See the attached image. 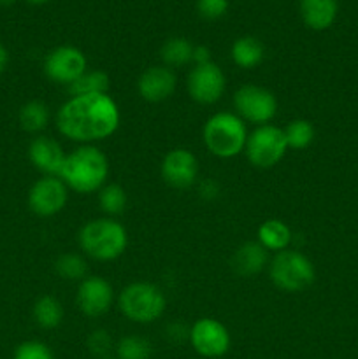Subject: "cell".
Returning a JSON list of instances; mask_svg holds the SVG:
<instances>
[{"mask_svg": "<svg viewBox=\"0 0 358 359\" xmlns=\"http://www.w3.org/2000/svg\"><path fill=\"white\" fill-rule=\"evenodd\" d=\"M207 62H213L211 60L209 48L207 46H195V49H193V63L195 65H202V63Z\"/></svg>", "mask_w": 358, "mask_h": 359, "instance_id": "836d02e7", "label": "cell"}, {"mask_svg": "<svg viewBox=\"0 0 358 359\" xmlns=\"http://www.w3.org/2000/svg\"><path fill=\"white\" fill-rule=\"evenodd\" d=\"M269 277L277 290L284 293H300L314 283L316 270L304 252L286 249L272 256L269 262Z\"/></svg>", "mask_w": 358, "mask_h": 359, "instance_id": "8992f818", "label": "cell"}, {"mask_svg": "<svg viewBox=\"0 0 358 359\" xmlns=\"http://www.w3.org/2000/svg\"><path fill=\"white\" fill-rule=\"evenodd\" d=\"M290 149L284 130L272 125H260L249 132L244 153L249 163L256 168H272L284 158Z\"/></svg>", "mask_w": 358, "mask_h": 359, "instance_id": "52a82bcc", "label": "cell"}, {"mask_svg": "<svg viewBox=\"0 0 358 359\" xmlns=\"http://www.w3.org/2000/svg\"><path fill=\"white\" fill-rule=\"evenodd\" d=\"M55 121L65 139L86 146L109 139L118 130L121 116L109 93L77 95L63 102Z\"/></svg>", "mask_w": 358, "mask_h": 359, "instance_id": "6da1fadb", "label": "cell"}, {"mask_svg": "<svg viewBox=\"0 0 358 359\" xmlns=\"http://www.w3.org/2000/svg\"><path fill=\"white\" fill-rule=\"evenodd\" d=\"M197 11L204 20H220L227 14L228 0H199L197 2Z\"/></svg>", "mask_w": 358, "mask_h": 359, "instance_id": "4dcf8cb0", "label": "cell"}, {"mask_svg": "<svg viewBox=\"0 0 358 359\" xmlns=\"http://www.w3.org/2000/svg\"><path fill=\"white\" fill-rule=\"evenodd\" d=\"M49 119H51L49 107L41 100L27 102L18 114L20 126L28 133H41L49 125Z\"/></svg>", "mask_w": 358, "mask_h": 359, "instance_id": "44dd1931", "label": "cell"}, {"mask_svg": "<svg viewBox=\"0 0 358 359\" xmlns=\"http://www.w3.org/2000/svg\"><path fill=\"white\" fill-rule=\"evenodd\" d=\"M109 160L93 144L79 146L67 154L58 177L67 188L81 195L98 193L109 179Z\"/></svg>", "mask_w": 358, "mask_h": 359, "instance_id": "7a4b0ae2", "label": "cell"}, {"mask_svg": "<svg viewBox=\"0 0 358 359\" xmlns=\"http://www.w3.org/2000/svg\"><path fill=\"white\" fill-rule=\"evenodd\" d=\"M67 202H69V188L58 175H42L28 191V207L35 216H56L65 209Z\"/></svg>", "mask_w": 358, "mask_h": 359, "instance_id": "9c48e42d", "label": "cell"}, {"mask_svg": "<svg viewBox=\"0 0 358 359\" xmlns=\"http://www.w3.org/2000/svg\"><path fill=\"white\" fill-rule=\"evenodd\" d=\"M27 2L37 4V6H39V4H46V2H48V0H27Z\"/></svg>", "mask_w": 358, "mask_h": 359, "instance_id": "8d00e7d4", "label": "cell"}, {"mask_svg": "<svg viewBox=\"0 0 358 359\" xmlns=\"http://www.w3.org/2000/svg\"><path fill=\"white\" fill-rule=\"evenodd\" d=\"M199 195L204 200H214L220 195V184L214 179H206L199 184Z\"/></svg>", "mask_w": 358, "mask_h": 359, "instance_id": "1f68e13d", "label": "cell"}, {"mask_svg": "<svg viewBox=\"0 0 358 359\" xmlns=\"http://www.w3.org/2000/svg\"><path fill=\"white\" fill-rule=\"evenodd\" d=\"M234 109L246 125H269L277 114V98L267 88L244 84L234 93Z\"/></svg>", "mask_w": 358, "mask_h": 359, "instance_id": "ba28073f", "label": "cell"}, {"mask_svg": "<svg viewBox=\"0 0 358 359\" xmlns=\"http://www.w3.org/2000/svg\"><path fill=\"white\" fill-rule=\"evenodd\" d=\"M230 56L232 62L235 63L241 69H255L265 58V48H263L262 42L256 37H246L237 39V41L232 44L230 48Z\"/></svg>", "mask_w": 358, "mask_h": 359, "instance_id": "ffe728a7", "label": "cell"}, {"mask_svg": "<svg viewBox=\"0 0 358 359\" xmlns=\"http://www.w3.org/2000/svg\"><path fill=\"white\" fill-rule=\"evenodd\" d=\"M79 248L95 262H114L128 245L126 228L116 217H97L83 224L77 235Z\"/></svg>", "mask_w": 358, "mask_h": 359, "instance_id": "3957f363", "label": "cell"}, {"mask_svg": "<svg viewBox=\"0 0 358 359\" xmlns=\"http://www.w3.org/2000/svg\"><path fill=\"white\" fill-rule=\"evenodd\" d=\"M118 307L128 321L137 325H151L164 316L167 298L157 284L137 280L119 291Z\"/></svg>", "mask_w": 358, "mask_h": 359, "instance_id": "5b68a950", "label": "cell"}, {"mask_svg": "<svg viewBox=\"0 0 358 359\" xmlns=\"http://www.w3.org/2000/svg\"><path fill=\"white\" fill-rule=\"evenodd\" d=\"M34 321L44 330H55L63 321V305L58 298L51 294H44L34 304Z\"/></svg>", "mask_w": 358, "mask_h": 359, "instance_id": "7402d4cb", "label": "cell"}, {"mask_svg": "<svg viewBox=\"0 0 358 359\" xmlns=\"http://www.w3.org/2000/svg\"><path fill=\"white\" fill-rule=\"evenodd\" d=\"M13 359H55L51 347L39 340H27L14 349Z\"/></svg>", "mask_w": 358, "mask_h": 359, "instance_id": "f1b7e54d", "label": "cell"}, {"mask_svg": "<svg viewBox=\"0 0 358 359\" xmlns=\"http://www.w3.org/2000/svg\"><path fill=\"white\" fill-rule=\"evenodd\" d=\"M102 359H116V358H102Z\"/></svg>", "mask_w": 358, "mask_h": 359, "instance_id": "74e56055", "label": "cell"}, {"mask_svg": "<svg viewBox=\"0 0 358 359\" xmlns=\"http://www.w3.org/2000/svg\"><path fill=\"white\" fill-rule=\"evenodd\" d=\"M284 137H286V142L290 149H305L312 144L314 140V126L307 119H293V121L288 123L284 126Z\"/></svg>", "mask_w": 358, "mask_h": 359, "instance_id": "484cf974", "label": "cell"}, {"mask_svg": "<svg viewBox=\"0 0 358 359\" xmlns=\"http://www.w3.org/2000/svg\"><path fill=\"white\" fill-rule=\"evenodd\" d=\"M186 88L192 100L200 105H214L221 100L227 88V77L214 62L193 65L190 70Z\"/></svg>", "mask_w": 358, "mask_h": 359, "instance_id": "30bf717a", "label": "cell"}, {"mask_svg": "<svg viewBox=\"0 0 358 359\" xmlns=\"http://www.w3.org/2000/svg\"><path fill=\"white\" fill-rule=\"evenodd\" d=\"M160 174L171 188L188 189L199 177V160L186 147H175L168 151L161 160Z\"/></svg>", "mask_w": 358, "mask_h": 359, "instance_id": "4fadbf2b", "label": "cell"}, {"mask_svg": "<svg viewBox=\"0 0 358 359\" xmlns=\"http://www.w3.org/2000/svg\"><path fill=\"white\" fill-rule=\"evenodd\" d=\"M7 63H9V53H7V49L0 44V76H2L4 70L7 69Z\"/></svg>", "mask_w": 358, "mask_h": 359, "instance_id": "e575fe53", "label": "cell"}, {"mask_svg": "<svg viewBox=\"0 0 358 359\" xmlns=\"http://www.w3.org/2000/svg\"><path fill=\"white\" fill-rule=\"evenodd\" d=\"M55 269L62 279L79 280V283L86 277L88 272L86 259L81 255H76V252H67V255L60 256L55 263Z\"/></svg>", "mask_w": 358, "mask_h": 359, "instance_id": "83f0119b", "label": "cell"}, {"mask_svg": "<svg viewBox=\"0 0 358 359\" xmlns=\"http://www.w3.org/2000/svg\"><path fill=\"white\" fill-rule=\"evenodd\" d=\"M28 158L44 175H60L67 153L51 137L37 135L28 146Z\"/></svg>", "mask_w": 358, "mask_h": 359, "instance_id": "2e32d148", "label": "cell"}, {"mask_svg": "<svg viewBox=\"0 0 358 359\" xmlns=\"http://www.w3.org/2000/svg\"><path fill=\"white\" fill-rule=\"evenodd\" d=\"M256 242L269 252L286 251L293 242V231L284 221L267 219L258 226Z\"/></svg>", "mask_w": 358, "mask_h": 359, "instance_id": "d6986e66", "label": "cell"}, {"mask_svg": "<svg viewBox=\"0 0 358 359\" xmlns=\"http://www.w3.org/2000/svg\"><path fill=\"white\" fill-rule=\"evenodd\" d=\"M339 11L337 0H300L302 21L311 30H326L333 25Z\"/></svg>", "mask_w": 358, "mask_h": 359, "instance_id": "ac0fdd59", "label": "cell"}, {"mask_svg": "<svg viewBox=\"0 0 358 359\" xmlns=\"http://www.w3.org/2000/svg\"><path fill=\"white\" fill-rule=\"evenodd\" d=\"M98 205L107 217H116L126 209V191L119 184L107 182L98 191Z\"/></svg>", "mask_w": 358, "mask_h": 359, "instance_id": "d4e9b609", "label": "cell"}, {"mask_svg": "<svg viewBox=\"0 0 358 359\" xmlns=\"http://www.w3.org/2000/svg\"><path fill=\"white\" fill-rule=\"evenodd\" d=\"M248 135V125L230 111L213 114L202 128L204 146L213 156L221 160H228L244 153Z\"/></svg>", "mask_w": 358, "mask_h": 359, "instance_id": "277c9868", "label": "cell"}, {"mask_svg": "<svg viewBox=\"0 0 358 359\" xmlns=\"http://www.w3.org/2000/svg\"><path fill=\"white\" fill-rule=\"evenodd\" d=\"M14 2H16V0H0V6L7 7V6H11V4H14Z\"/></svg>", "mask_w": 358, "mask_h": 359, "instance_id": "d590c367", "label": "cell"}, {"mask_svg": "<svg viewBox=\"0 0 358 359\" xmlns=\"http://www.w3.org/2000/svg\"><path fill=\"white\" fill-rule=\"evenodd\" d=\"M88 349L98 359L109 358V353L112 349L111 333L105 332V330H95V332H91L90 337H88Z\"/></svg>", "mask_w": 358, "mask_h": 359, "instance_id": "f546056e", "label": "cell"}, {"mask_svg": "<svg viewBox=\"0 0 358 359\" xmlns=\"http://www.w3.org/2000/svg\"><path fill=\"white\" fill-rule=\"evenodd\" d=\"M153 347L146 339L126 335L116 344V359H150Z\"/></svg>", "mask_w": 358, "mask_h": 359, "instance_id": "4316f807", "label": "cell"}, {"mask_svg": "<svg viewBox=\"0 0 358 359\" xmlns=\"http://www.w3.org/2000/svg\"><path fill=\"white\" fill-rule=\"evenodd\" d=\"M178 88V76L174 69L165 65H154L144 70L137 81V91L142 100L150 104H160L168 100Z\"/></svg>", "mask_w": 358, "mask_h": 359, "instance_id": "9a60e30c", "label": "cell"}, {"mask_svg": "<svg viewBox=\"0 0 358 359\" xmlns=\"http://www.w3.org/2000/svg\"><path fill=\"white\" fill-rule=\"evenodd\" d=\"M76 302L84 316L100 318L111 311L112 302H114V290L104 277L86 276L77 286Z\"/></svg>", "mask_w": 358, "mask_h": 359, "instance_id": "5bb4252c", "label": "cell"}, {"mask_svg": "<svg viewBox=\"0 0 358 359\" xmlns=\"http://www.w3.org/2000/svg\"><path fill=\"white\" fill-rule=\"evenodd\" d=\"M232 266L239 276H256L269 266V251L258 242H246L232 256Z\"/></svg>", "mask_w": 358, "mask_h": 359, "instance_id": "e0dca14e", "label": "cell"}, {"mask_svg": "<svg viewBox=\"0 0 358 359\" xmlns=\"http://www.w3.org/2000/svg\"><path fill=\"white\" fill-rule=\"evenodd\" d=\"M190 344L204 358H221L230 349V333L227 326L214 318H200L190 326Z\"/></svg>", "mask_w": 358, "mask_h": 359, "instance_id": "7c38bea8", "label": "cell"}, {"mask_svg": "<svg viewBox=\"0 0 358 359\" xmlns=\"http://www.w3.org/2000/svg\"><path fill=\"white\" fill-rule=\"evenodd\" d=\"M109 76L104 70H86L76 83L69 86L70 97L77 95H102L109 91Z\"/></svg>", "mask_w": 358, "mask_h": 359, "instance_id": "cb8c5ba5", "label": "cell"}, {"mask_svg": "<svg viewBox=\"0 0 358 359\" xmlns=\"http://www.w3.org/2000/svg\"><path fill=\"white\" fill-rule=\"evenodd\" d=\"M193 49L195 46L185 37H172L161 46V62L165 67H185L188 63H193Z\"/></svg>", "mask_w": 358, "mask_h": 359, "instance_id": "603a6c76", "label": "cell"}, {"mask_svg": "<svg viewBox=\"0 0 358 359\" xmlns=\"http://www.w3.org/2000/svg\"><path fill=\"white\" fill-rule=\"evenodd\" d=\"M167 333H168V337H171L172 340H175V342H178V340L188 339L190 328H186L185 325H179V323H174V325L168 326Z\"/></svg>", "mask_w": 358, "mask_h": 359, "instance_id": "d6a6232c", "label": "cell"}, {"mask_svg": "<svg viewBox=\"0 0 358 359\" xmlns=\"http://www.w3.org/2000/svg\"><path fill=\"white\" fill-rule=\"evenodd\" d=\"M88 70L86 56L74 46H58L44 60V74L49 81L69 88Z\"/></svg>", "mask_w": 358, "mask_h": 359, "instance_id": "8fae6325", "label": "cell"}]
</instances>
